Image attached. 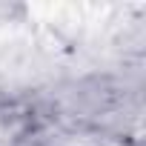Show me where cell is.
I'll return each instance as SVG.
<instances>
[{
  "label": "cell",
  "mask_w": 146,
  "mask_h": 146,
  "mask_svg": "<svg viewBox=\"0 0 146 146\" xmlns=\"http://www.w3.org/2000/svg\"><path fill=\"white\" fill-rule=\"evenodd\" d=\"M120 146H140V143H129V140H126V143H120Z\"/></svg>",
  "instance_id": "1"
},
{
  "label": "cell",
  "mask_w": 146,
  "mask_h": 146,
  "mask_svg": "<svg viewBox=\"0 0 146 146\" xmlns=\"http://www.w3.org/2000/svg\"><path fill=\"white\" fill-rule=\"evenodd\" d=\"M29 146H37V143H35V140H32V143H29Z\"/></svg>",
  "instance_id": "2"
}]
</instances>
